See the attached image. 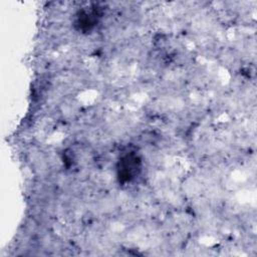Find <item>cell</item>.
I'll use <instances>...</instances> for the list:
<instances>
[{
  "label": "cell",
  "instance_id": "obj_1",
  "mask_svg": "<svg viewBox=\"0 0 257 257\" xmlns=\"http://www.w3.org/2000/svg\"><path fill=\"white\" fill-rule=\"evenodd\" d=\"M140 169V160L135 155H127L121 159L118 167V178L122 182L130 181Z\"/></svg>",
  "mask_w": 257,
  "mask_h": 257
}]
</instances>
